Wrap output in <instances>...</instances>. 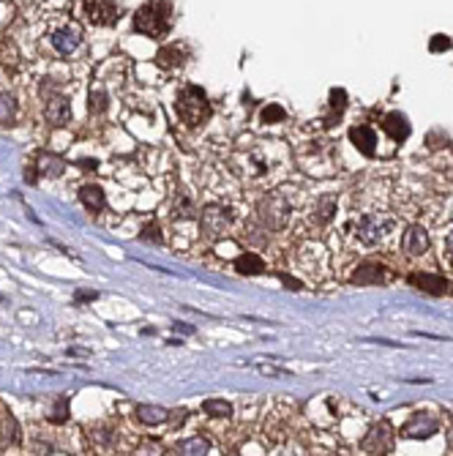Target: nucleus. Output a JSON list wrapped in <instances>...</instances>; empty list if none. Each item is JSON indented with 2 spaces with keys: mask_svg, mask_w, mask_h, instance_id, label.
<instances>
[{
  "mask_svg": "<svg viewBox=\"0 0 453 456\" xmlns=\"http://www.w3.org/2000/svg\"><path fill=\"white\" fill-rule=\"evenodd\" d=\"M175 331H183V333H194L192 325H183V322H175Z\"/></svg>",
  "mask_w": 453,
  "mask_h": 456,
  "instance_id": "33",
  "label": "nucleus"
},
{
  "mask_svg": "<svg viewBox=\"0 0 453 456\" xmlns=\"http://www.w3.org/2000/svg\"><path fill=\"white\" fill-rule=\"evenodd\" d=\"M11 118H14V99L0 96V123H8Z\"/></svg>",
  "mask_w": 453,
  "mask_h": 456,
  "instance_id": "28",
  "label": "nucleus"
},
{
  "mask_svg": "<svg viewBox=\"0 0 453 456\" xmlns=\"http://www.w3.org/2000/svg\"><path fill=\"white\" fill-rule=\"evenodd\" d=\"M235 270L243 273V276H259L265 270V262H262L259 254H240L235 259Z\"/></svg>",
  "mask_w": 453,
  "mask_h": 456,
  "instance_id": "17",
  "label": "nucleus"
},
{
  "mask_svg": "<svg viewBox=\"0 0 453 456\" xmlns=\"http://www.w3.org/2000/svg\"><path fill=\"white\" fill-rule=\"evenodd\" d=\"M287 216H289V205H287V200L281 194H270V197H265L259 203V219H262V225L268 229L284 227Z\"/></svg>",
  "mask_w": 453,
  "mask_h": 456,
  "instance_id": "4",
  "label": "nucleus"
},
{
  "mask_svg": "<svg viewBox=\"0 0 453 456\" xmlns=\"http://www.w3.org/2000/svg\"><path fill=\"white\" fill-rule=\"evenodd\" d=\"M137 418H140V424L156 427V424H161L167 418V410L164 407H153V405H142V407H137Z\"/></svg>",
  "mask_w": 453,
  "mask_h": 456,
  "instance_id": "18",
  "label": "nucleus"
},
{
  "mask_svg": "<svg viewBox=\"0 0 453 456\" xmlns=\"http://www.w3.org/2000/svg\"><path fill=\"white\" fill-rule=\"evenodd\" d=\"M79 203L90 211V214H99V211H104V205H107V197H104V189L101 186H96V183H88V186H82L79 189Z\"/></svg>",
  "mask_w": 453,
  "mask_h": 456,
  "instance_id": "15",
  "label": "nucleus"
},
{
  "mask_svg": "<svg viewBox=\"0 0 453 456\" xmlns=\"http://www.w3.org/2000/svg\"><path fill=\"white\" fill-rule=\"evenodd\" d=\"M284 118H287V110H284L281 104H270V107H265L262 115H259L262 123H281Z\"/></svg>",
  "mask_w": 453,
  "mask_h": 456,
  "instance_id": "24",
  "label": "nucleus"
},
{
  "mask_svg": "<svg viewBox=\"0 0 453 456\" xmlns=\"http://www.w3.org/2000/svg\"><path fill=\"white\" fill-rule=\"evenodd\" d=\"M203 410H205L208 416H213V418H226V416L232 413V405L224 402V399H208V402L203 405Z\"/></svg>",
  "mask_w": 453,
  "mask_h": 456,
  "instance_id": "22",
  "label": "nucleus"
},
{
  "mask_svg": "<svg viewBox=\"0 0 453 456\" xmlns=\"http://www.w3.org/2000/svg\"><path fill=\"white\" fill-rule=\"evenodd\" d=\"M352 284H380L385 281V268L377 265V262H366V265H358L350 276Z\"/></svg>",
  "mask_w": 453,
  "mask_h": 456,
  "instance_id": "14",
  "label": "nucleus"
},
{
  "mask_svg": "<svg viewBox=\"0 0 453 456\" xmlns=\"http://www.w3.org/2000/svg\"><path fill=\"white\" fill-rule=\"evenodd\" d=\"M178 112L189 126H200L205 118H211V104L197 85H189L178 99Z\"/></svg>",
  "mask_w": 453,
  "mask_h": 456,
  "instance_id": "2",
  "label": "nucleus"
},
{
  "mask_svg": "<svg viewBox=\"0 0 453 456\" xmlns=\"http://www.w3.org/2000/svg\"><path fill=\"white\" fill-rule=\"evenodd\" d=\"M333 208H336V203H333L331 197H325V200H322V214H320V219L328 222V219L333 216Z\"/></svg>",
  "mask_w": 453,
  "mask_h": 456,
  "instance_id": "30",
  "label": "nucleus"
},
{
  "mask_svg": "<svg viewBox=\"0 0 453 456\" xmlns=\"http://www.w3.org/2000/svg\"><path fill=\"white\" fill-rule=\"evenodd\" d=\"M331 107L336 112H344V107H347V90L344 88H333L331 90Z\"/></svg>",
  "mask_w": 453,
  "mask_h": 456,
  "instance_id": "26",
  "label": "nucleus"
},
{
  "mask_svg": "<svg viewBox=\"0 0 453 456\" xmlns=\"http://www.w3.org/2000/svg\"><path fill=\"white\" fill-rule=\"evenodd\" d=\"M3 443H19V432H16V421H14V416L11 413H3Z\"/></svg>",
  "mask_w": 453,
  "mask_h": 456,
  "instance_id": "23",
  "label": "nucleus"
},
{
  "mask_svg": "<svg viewBox=\"0 0 453 456\" xmlns=\"http://www.w3.org/2000/svg\"><path fill=\"white\" fill-rule=\"evenodd\" d=\"M383 131H385L393 142H404V140L410 137V121H407L402 112H391V115H385V121H383Z\"/></svg>",
  "mask_w": 453,
  "mask_h": 456,
  "instance_id": "12",
  "label": "nucleus"
},
{
  "mask_svg": "<svg viewBox=\"0 0 453 456\" xmlns=\"http://www.w3.org/2000/svg\"><path fill=\"white\" fill-rule=\"evenodd\" d=\"M159 63H161V66H167V68L181 66V63H183V47H178V44L164 47V49L159 52Z\"/></svg>",
  "mask_w": 453,
  "mask_h": 456,
  "instance_id": "20",
  "label": "nucleus"
},
{
  "mask_svg": "<svg viewBox=\"0 0 453 456\" xmlns=\"http://www.w3.org/2000/svg\"><path fill=\"white\" fill-rule=\"evenodd\" d=\"M68 418V399H60L57 405H55V410L49 413V421L52 424H63Z\"/></svg>",
  "mask_w": 453,
  "mask_h": 456,
  "instance_id": "27",
  "label": "nucleus"
},
{
  "mask_svg": "<svg viewBox=\"0 0 453 456\" xmlns=\"http://www.w3.org/2000/svg\"><path fill=\"white\" fill-rule=\"evenodd\" d=\"M350 140H352V145L363 153V156H374V145H377V134H374V129L372 126H352L350 129Z\"/></svg>",
  "mask_w": 453,
  "mask_h": 456,
  "instance_id": "13",
  "label": "nucleus"
},
{
  "mask_svg": "<svg viewBox=\"0 0 453 456\" xmlns=\"http://www.w3.org/2000/svg\"><path fill=\"white\" fill-rule=\"evenodd\" d=\"M107 110V93L101 90V88H93L90 90V112L93 115H101Z\"/></svg>",
  "mask_w": 453,
  "mask_h": 456,
  "instance_id": "25",
  "label": "nucleus"
},
{
  "mask_svg": "<svg viewBox=\"0 0 453 456\" xmlns=\"http://www.w3.org/2000/svg\"><path fill=\"white\" fill-rule=\"evenodd\" d=\"M93 298H99V292H77V301H79V303H88V301H93Z\"/></svg>",
  "mask_w": 453,
  "mask_h": 456,
  "instance_id": "31",
  "label": "nucleus"
},
{
  "mask_svg": "<svg viewBox=\"0 0 453 456\" xmlns=\"http://www.w3.org/2000/svg\"><path fill=\"white\" fill-rule=\"evenodd\" d=\"M142 238H145V240H159V235H156V227H148L145 232H142Z\"/></svg>",
  "mask_w": 453,
  "mask_h": 456,
  "instance_id": "32",
  "label": "nucleus"
},
{
  "mask_svg": "<svg viewBox=\"0 0 453 456\" xmlns=\"http://www.w3.org/2000/svg\"><path fill=\"white\" fill-rule=\"evenodd\" d=\"M415 287H421V290H426V292H432V295H443L445 290H448V281H445V276H437V273H413V279H410Z\"/></svg>",
  "mask_w": 453,
  "mask_h": 456,
  "instance_id": "16",
  "label": "nucleus"
},
{
  "mask_svg": "<svg viewBox=\"0 0 453 456\" xmlns=\"http://www.w3.org/2000/svg\"><path fill=\"white\" fill-rule=\"evenodd\" d=\"M429 49H432V52H445V49H451V38H448V36H435V38L429 41Z\"/></svg>",
  "mask_w": 453,
  "mask_h": 456,
  "instance_id": "29",
  "label": "nucleus"
},
{
  "mask_svg": "<svg viewBox=\"0 0 453 456\" xmlns=\"http://www.w3.org/2000/svg\"><path fill=\"white\" fill-rule=\"evenodd\" d=\"M44 115H47V121L52 123V126H66L68 121H71V104H68V99L66 96H49L47 99V107H44Z\"/></svg>",
  "mask_w": 453,
  "mask_h": 456,
  "instance_id": "10",
  "label": "nucleus"
},
{
  "mask_svg": "<svg viewBox=\"0 0 453 456\" xmlns=\"http://www.w3.org/2000/svg\"><path fill=\"white\" fill-rule=\"evenodd\" d=\"M361 448L366 454H391L393 451V429H391V424L388 421H377L369 429V435L363 438Z\"/></svg>",
  "mask_w": 453,
  "mask_h": 456,
  "instance_id": "3",
  "label": "nucleus"
},
{
  "mask_svg": "<svg viewBox=\"0 0 453 456\" xmlns=\"http://www.w3.org/2000/svg\"><path fill=\"white\" fill-rule=\"evenodd\" d=\"M437 429H440L437 418L418 413L415 418H410V421L402 427V435H404V438H413V440H426V438H432Z\"/></svg>",
  "mask_w": 453,
  "mask_h": 456,
  "instance_id": "9",
  "label": "nucleus"
},
{
  "mask_svg": "<svg viewBox=\"0 0 453 456\" xmlns=\"http://www.w3.org/2000/svg\"><path fill=\"white\" fill-rule=\"evenodd\" d=\"M211 451V443L205 440V438H192V440H183L181 446H178V454H208Z\"/></svg>",
  "mask_w": 453,
  "mask_h": 456,
  "instance_id": "21",
  "label": "nucleus"
},
{
  "mask_svg": "<svg viewBox=\"0 0 453 456\" xmlns=\"http://www.w3.org/2000/svg\"><path fill=\"white\" fill-rule=\"evenodd\" d=\"M426 249H429V235H426V229L421 227V225L407 227L404 238H402V251L410 254V257H421Z\"/></svg>",
  "mask_w": 453,
  "mask_h": 456,
  "instance_id": "11",
  "label": "nucleus"
},
{
  "mask_svg": "<svg viewBox=\"0 0 453 456\" xmlns=\"http://www.w3.org/2000/svg\"><path fill=\"white\" fill-rule=\"evenodd\" d=\"M79 44H82V27H79L77 22H68V25H63L60 30L52 33V47H55L60 55H71Z\"/></svg>",
  "mask_w": 453,
  "mask_h": 456,
  "instance_id": "7",
  "label": "nucleus"
},
{
  "mask_svg": "<svg viewBox=\"0 0 453 456\" xmlns=\"http://www.w3.org/2000/svg\"><path fill=\"white\" fill-rule=\"evenodd\" d=\"M172 27V5L170 0H148L134 14V30L151 38L164 36Z\"/></svg>",
  "mask_w": 453,
  "mask_h": 456,
  "instance_id": "1",
  "label": "nucleus"
},
{
  "mask_svg": "<svg viewBox=\"0 0 453 456\" xmlns=\"http://www.w3.org/2000/svg\"><path fill=\"white\" fill-rule=\"evenodd\" d=\"M85 16L90 25H112L120 16L115 0H85Z\"/></svg>",
  "mask_w": 453,
  "mask_h": 456,
  "instance_id": "6",
  "label": "nucleus"
},
{
  "mask_svg": "<svg viewBox=\"0 0 453 456\" xmlns=\"http://www.w3.org/2000/svg\"><path fill=\"white\" fill-rule=\"evenodd\" d=\"M232 225V214H229V208H205V214H203V232L208 235V238H219V235H224L226 227Z\"/></svg>",
  "mask_w": 453,
  "mask_h": 456,
  "instance_id": "8",
  "label": "nucleus"
},
{
  "mask_svg": "<svg viewBox=\"0 0 453 456\" xmlns=\"http://www.w3.org/2000/svg\"><path fill=\"white\" fill-rule=\"evenodd\" d=\"M391 216H383V214H366L361 222H358V238L369 246L380 243L385 238V232L391 229Z\"/></svg>",
  "mask_w": 453,
  "mask_h": 456,
  "instance_id": "5",
  "label": "nucleus"
},
{
  "mask_svg": "<svg viewBox=\"0 0 453 456\" xmlns=\"http://www.w3.org/2000/svg\"><path fill=\"white\" fill-rule=\"evenodd\" d=\"M36 167H38L41 175H52V178H57L63 173V162L57 156H49V153H38V164Z\"/></svg>",
  "mask_w": 453,
  "mask_h": 456,
  "instance_id": "19",
  "label": "nucleus"
},
{
  "mask_svg": "<svg viewBox=\"0 0 453 456\" xmlns=\"http://www.w3.org/2000/svg\"><path fill=\"white\" fill-rule=\"evenodd\" d=\"M448 251H451V259H453V229H451V235H448Z\"/></svg>",
  "mask_w": 453,
  "mask_h": 456,
  "instance_id": "34",
  "label": "nucleus"
}]
</instances>
